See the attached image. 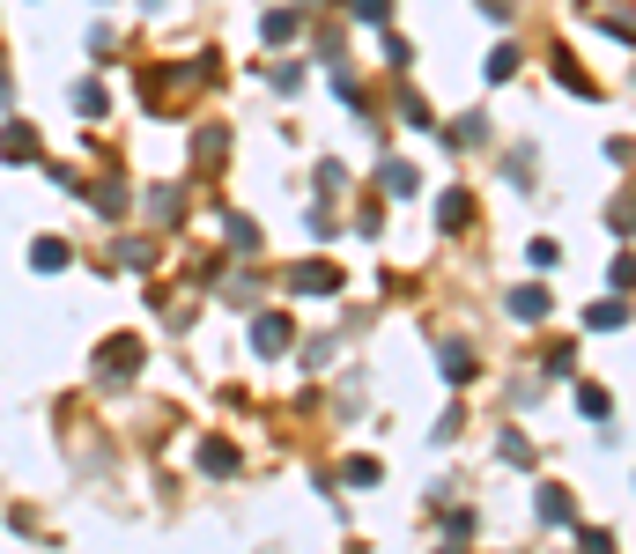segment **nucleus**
Masks as SVG:
<instances>
[{"instance_id": "1", "label": "nucleus", "mask_w": 636, "mask_h": 554, "mask_svg": "<svg viewBox=\"0 0 636 554\" xmlns=\"http://www.w3.org/2000/svg\"><path fill=\"white\" fill-rule=\"evenodd\" d=\"M252 340H259V348H289V318H259Z\"/></svg>"}, {"instance_id": "7", "label": "nucleus", "mask_w": 636, "mask_h": 554, "mask_svg": "<svg viewBox=\"0 0 636 554\" xmlns=\"http://www.w3.org/2000/svg\"><path fill=\"white\" fill-rule=\"evenodd\" d=\"M511 67H518V52H511V45H496V52H489V82H503Z\"/></svg>"}, {"instance_id": "6", "label": "nucleus", "mask_w": 636, "mask_h": 554, "mask_svg": "<svg viewBox=\"0 0 636 554\" xmlns=\"http://www.w3.org/2000/svg\"><path fill=\"white\" fill-rule=\"evenodd\" d=\"M585 414H592V422H607V414H614V399H607L600 385H585Z\"/></svg>"}, {"instance_id": "2", "label": "nucleus", "mask_w": 636, "mask_h": 554, "mask_svg": "<svg viewBox=\"0 0 636 554\" xmlns=\"http://www.w3.org/2000/svg\"><path fill=\"white\" fill-rule=\"evenodd\" d=\"M0 148H8V156H37V133L30 126H8V133H0Z\"/></svg>"}, {"instance_id": "5", "label": "nucleus", "mask_w": 636, "mask_h": 554, "mask_svg": "<svg viewBox=\"0 0 636 554\" xmlns=\"http://www.w3.org/2000/svg\"><path fill=\"white\" fill-rule=\"evenodd\" d=\"M540 518H570V495L563 488H540Z\"/></svg>"}, {"instance_id": "3", "label": "nucleus", "mask_w": 636, "mask_h": 554, "mask_svg": "<svg viewBox=\"0 0 636 554\" xmlns=\"http://www.w3.org/2000/svg\"><path fill=\"white\" fill-rule=\"evenodd\" d=\"M333 281H341L333 266H296V289H333Z\"/></svg>"}, {"instance_id": "9", "label": "nucleus", "mask_w": 636, "mask_h": 554, "mask_svg": "<svg viewBox=\"0 0 636 554\" xmlns=\"http://www.w3.org/2000/svg\"><path fill=\"white\" fill-rule=\"evenodd\" d=\"M355 15H363V23H385V0H355Z\"/></svg>"}, {"instance_id": "4", "label": "nucleus", "mask_w": 636, "mask_h": 554, "mask_svg": "<svg viewBox=\"0 0 636 554\" xmlns=\"http://www.w3.org/2000/svg\"><path fill=\"white\" fill-rule=\"evenodd\" d=\"M511 311H518V318H540V311H548V296H540V289H518Z\"/></svg>"}, {"instance_id": "8", "label": "nucleus", "mask_w": 636, "mask_h": 554, "mask_svg": "<svg viewBox=\"0 0 636 554\" xmlns=\"http://www.w3.org/2000/svg\"><path fill=\"white\" fill-rule=\"evenodd\" d=\"M200 458H208L215 473H230V466H237V451H230V444H200Z\"/></svg>"}]
</instances>
